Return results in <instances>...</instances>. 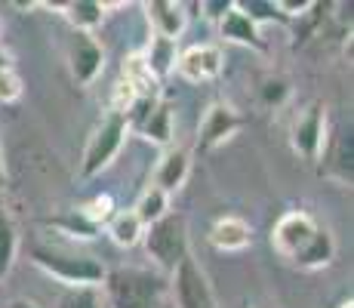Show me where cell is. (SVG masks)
<instances>
[{
	"label": "cell",
	"mask_w": 354,
	"mask_h": 308,
	"mask_svg": "<svg viewBox=\"0 0 354 308\" xmlns=\"http://www.w3.org/2000/svg\"><path fill=\"white\" fill-rule=\"evenodd\" d=\"M102 290H105L108 308H160V299L169 290V284L160 271L120 265V269L105 271Z\"/></svg>",
	"instance_id": "6da1fadb"
},
{
	"label": "cell",
	"mask_w": 354,
	"mask_h": 308,
	"mask_svg": "<svg viewBox=\"0 0 354 308\" xmlns=\"http://www.w3.org/2000/svg\"><path fill=\"white\" fill-rule=\"evenodd\" d=\"M31 262L37 265L44 275L65 287H102L105 280V265L96 256H80V253L53 250V246L34 244L31 246Z\"/></svg>",
	"instance_id": "7a4b0ae2"
},
{
	"label": "cell",
	"mask_w": 354,
	"mask_h": 308,
	"mask_svg": "<svg viewBox=\"0 0 354 308\" xmlns=\"http://www.w3.org/2000/svg\"><path fill=\"white\" fill-rule=\"evenodd\" d=\"M145 244V253L163 278L173 275L176 265L188 256V219L176 210H169L163 219H158L154 225H148L142 241Z\"/></svg>",
	"instance_id": "3957f363"
},
{
	"label": "cell",
	"mask_w": 354,
	"mask_h": 308,
	"mask_svg": "<svg viewBox=\"0 0 354 308\" xmlns=\"http://www.w3.org/2000/svg\"><path fill=\"white\" fill-rule=\"evenodd\" d=\"M129 123L124 114L108 111L96 127H93L90 139H86L84 157H80V179H96L99 173H105L114 161H118L120 148L127 142Z\"/></svg>",
	"instance_id": "277c9868"
},
{
	"label": "cell",
	"mask_w": 354,
	"mask_h": 308,
	"mask_svg": "<svg viewBox=\"0 0 354 308\" xmlns=\"http://www.w3.org/2000/svg\"><path fill=\"white\" fill-rule=\"evenodd\" d=\"M290 148L305 163H317L326 148V108L324 102H308L292 114L290 123Z\"/></svg>",
	"instance_id": "5b68a950"
},
{
	"label": "cell",
	"mask_w": 354,
	"mask_h": 308,
	"mask_svg": "<svg viewBox=\"0 0 354 308\" xmlns=\"http://www.w3.org/2000/svg\"><path fill=\"white\" fill-rule=\"evenodd\" d=\"M169 293L176 299V308H216V293L209 284L207 271L201 269V262L188 253L176 271L169 275Z\"/></svg>",
	"instance_id": "8992f818"
},
{
	"label": "cell",
	"mask_w": 354,
	"mask_h": 308,
	"mask_svg": "<svg viewBox=\"0 0 354 308\" xmlns=\"http://www.w3.org/2000/svg\"><path fill=\"white\" fill-rule=\"evenodd\" d=\"M317 228H321V225H317V219L311 213H305V210H290V213H283L274 222V228H271V246H274L277 256L292 262V259L308 246V241L315 237Z\"/></svg>",
	"instance_id": "52a82bcc"
},
{
	"label": "cell",
	"mask_w": 354,
	"mask_h": 308,
	"mask_svg": "<svg viewBox=\"0 0 354 308\" xmlns=\"http://www.w3.org/2000/svg\"><path fill=\"white\" fill-rule=\"evenodd\" d=\"M102 68H105V50L99 46V40L93 34L71 31V40H68V71H71L74 84L90 87L102 74Z\"/></svg>",
	"instance_id": "ba28073f"
},
{
	"label": "cell",
	"mask_w": 354,
	"mask_h": 308,
	"mask_svg": "<svg viewBox=\"0 0 354 308\" xmlns=\"http://www.w3.org/2000/svg\"><path fill=\"white\" fill-rule=\"evenodd\" d=\"M243 127V114L228 102H213L203 111V120L197 127V148L201 152H213V148L225 145L231 136Z\"/></svg>",
	"instance_id": "9c48e42d"
},
{
	"label": "cell",
	"mask_w": 354,
	"mask_h": 308,
	"mask_svg": "<svg viewBox=\"0 0 354 308\" xmlns=\"http://www.w3.org/2000/svg\"><path fill=\"white\" fill-rule=\"evenodd\" d=\"M222 71H225V53L216 44H197L179 53L173 74H179L188 84H209V80L222 78Z\"/></svg>",
	"instance_id": "30bf717a"
},
{
	"label": "cell",
	"mask_w": 354,
	"mask_h": 308,
	"mask_svg": "<svg viewBox=\"0 0 354 308\" xmlns=\"http://www.w3.org/2000/svg\"><path fill=\"white\" fill-rule=\"evenodd\" d=\"M188 176H192V152L188 148H179V145H169L163 148L160 161H158V170H154V188H160L163 194H176V191L185 188Z\"/></svg>",
	"instance_id": "8fae6325"
},
{
	"label": "cell",
	"mask_w": 354,
	"mask_h": 308,
	"mask_svg": "<svg viewBox=\"0 0 354 308\" xmlns=\"http://www.w3.org/2000/svg\"><path fill=\"white\" fill-rule=\"evenodd\" d=\"M207 241H209L213 250H219V253H241L253 244V225H250L243 216L225 213L209 225Z\"/></svg>",
	"instance_id": "7c38bea8"
},
{
	"label": "cell",
	"mask_w": 354,
	"mask_h": 308,
	"mask_svg": "<svg viewBox=\"0 0 354 308\" xmlns=\"http://www.w3.org/2000/svg\"><path fill=\"white\" fill-rule=\"evenodd\" d=\"M142 10H145V19L151 25V34H158V37L179 40V34L188 28L185 3H176V0H148Z\"/></svg>",
	"instance_id": "4fadbf2b"
},
{
	"label": "cell",
	"mask_w": 354,
	"mask_h": 308,
	"mask_svg": "<svg viewBox=\"0 0 354 308\" xmlns=\"http://www.w3.org/2000/svg\"><path fill=\"white\" fill-rule=\"evenodd\" d=\"M142 59H145L148 71L154 74V80L163 84V80L176 71V62H179V44H176V40H167V37L151 34L148 46L142 50Z\"/></svg>",
	"instance_id": "5bb4252c"
},
{
	"label": "cell",
	"mask_w": 354,
	"mask_h": 308,
	"mask_svg": "<svg viewBox=\"0 0 354 308\" xmlns=\"http://www.w3.org/2000/svg\"><path fill=\"white\" fill-rule=\"evenodd\" d=\"M219 34L225 40H231V44H243V46H253V50L265 53V40L259 37V28L237 10L234 3H231V10L219 19Z\"/></svg>",
	"instance_id": "9a60e30c"
},
{
	"label": "cell",
	"mask_w": 354,
	"mask_h": 308,
	"mask_svg": "<svg viewBox=\"0 0 354 308\" xmlns=\"http://www.w3.org/2000/svg\"><path fill=\"white\" fill-rule=\"evenodd\" d=\"M333 256H336V241H333V231L330 228H317L315 237L308 241L302 253H299L296 259H292V265L302 271H315V269H326V265L333 262Z\"/></svg>",
	"instance_id": "2e32d148"
},
{
	"label": "cell",
	"mask_w": 354,
	"mask_h": 308,
	"mask_svg": "<svg viewBox=\"0 0 354 308\" xmlns=\"http://www.w3.org/2000/svg\"><path fill=\"white\" fill-rule=\"evenodd\" d=\"M136 129H139L142 139L154 142V145H160V148H169V142H173V108H169V102L160 99L158 105L142 118V123Z\"/></svg>",
	"instance_id": "e0dca14e"
},
{
	"label": "cell",
	"mask_w": 354,
	"mask_h": 308,
	"mask_svg": "<svg viewBox=\"0 0 354 308\" xmlns=\"http://www.w3.org/2000/svg\"><path fill=\"white\" fill-rule=\"evenodd\" d=\"M59 10H62V16L68 19L71 31L93 34L102 22H105V10H108V6L99 3V0H71V3H62Z\"/></svg>",
	"instance_id": "ac0fdd59"
},
{
	"label": "cell",
	"mask_w": 354,
	"mask_h": 308,
	"mask_svg": "<svg viewBox=\"0 0 354 308\" xmlns=\"http://www.w3.org/2000/svg\"><path fill=\"white\" fill-rule=\"evenodd\" d=\"M120 80L129 87V90L136 93V99H145V96H160L158 90V80H154V74L148 71L145 59H142V53H129L124 59V68H120Z\"/></svg>",
	"instance_id": "d6986e66"
},
{
	"label": "cell",
	"mask_w": 354,
	"mask_h": 308,
	"mask_svg": "<svg viewBox=\"0 0 354 308\" xmlns=\"http://www.w3.org/2000/svg\"><path fill=\"white\" fill-rule=\"evenodd\" d=\"M105 231H108V237H111L118 246L129 250V246H136V244L142 241V235H145V225L139 222V216H136L133 207H129V210H114V216L105 222Z\"/></svg>",
	"instance_id": "ffe728a7"
},
{
	"label": "cell",
	"mask_w": 354,
	"mask_h": 308,
	"mask_svg": "<svg viewBox=\"0 0 354 308\" xmlns=\"http://www.w3.org/2000/svg\"><path fill=\"white\" fill-rule=\"evenodd\" d=\"M44 225L62 231L68 237H77V241H93V237H99V231H102L99 225H93L80 210H65L62 216H50V219H44Z\"/></svg>",
	"instance_id": "44dd1931"
},
{
	"label": "cell",
	"mask_w": 354,
	"mask_h": 308,
	"mask_svg": "<svg viewBox=\"0 0 354 308\" xmlns=\"http://www.w3.org/2000/svg\"><path fill=\"white\" fill-rule=\"evenodd\" d=\"M133 213L139 216V222L148 228V225H154V222H158V219H163V216L169 213V197L163 194L160 188H154V185H148V188L139 194V201H136Z\"/></svg>",
	"instance_id": "7402d4cb"
},
{
	"label": "cell",
	"mask_w": 354,
	"mask_h": 308,
	"mask_svg": "<svg viewBox=\"0 0 354 308\" xmlns=\"http://www.w3.org/2000/svg\"><path fill=\"white\" fill-rule=\"evenodd\" d=\"M16 256H19V231L10 213L3 210V203H0V278L10 275Z\"/></svg>",
	"instance_id": "603a6c76"
},
{
	"label": "cell",
	"mask_w": 354,
	"mask_h": 308,
	"mask_svg": "<svg viewBox=\"0 0 354 308\" xmlns=\"http://www.w3.org/2000/svg\"><path fill=\"white\" fill-rule=\"evenodd\" d=\"M351 157H354V139H351V127H342L336 136V145L330 152V163L336 170V179L342 185H351Z\"/></svg>",
	"instance_id": "cb8c5ba5"
},
{
	"label": "cell",
	"mask_w": 354,
	"mask_h": 308,
	"mask_svg": "<svg viewBox=\"0 0 354 308\" xmlns=\"http://www.w3.org/2000/svg\"><path fill=\"white\" fill-rule=\"evenodd\" d=\"M234 6L243 12V16L250 19V22L262 25V22H277V25H292L287 16H283L281 10H277V3H271V0H234Z\"/></svg>",
	"instance_id": "d4e9b609"
},
{
	"label": "cell",
	"mask_w": 354,
	"mask_h": 308,
	"mask_svg": "<svg viewBox=\"0 0 354 308\" xmlns=\"http://www.w3.org/2000/svg\"><path fill=\"white\" fill-rule=\"evenodd\" d=\"M56 308H102L99 287H65Z\"/></svg>",
	"instance_id": "484cf974"
},
{
	"label": "cell",
	"mask_w": 354,
	"mask_h": 308,
	"mask_svg": "<svg viewBox=\"0 0 354 308\" xmlns=\"http://www.w3.org/2000/svg\"><path fill=\"white\" fill-rule=\"evenodd\" d=\"M77 210H80V213H84L86 219H90L93 225L105 228V222L114 216V210H118V207H114V197H111V194H93L90 201L80 203Z\"/></svg>",
	"instance_id": "4316f807"
},
{
	"label": "cell",
	"mask_w": 354,
	"mask_h": 308,
	"mask_svg": "<svg viewBox=\"0 0 354 308\" xmlns=\"http://www.w3.org/2000/svg\"><path fill=\"white\" fill-rule=\"evenodd\" d=\"M290 96V84L283 78H265L262 87H259V99H262L265 108H281Z\"/></svg>",
	"instance_id": "83f0119b"
},
{
	"label": "cell",
	"mask_w": 354,
	"mask_h": 308,
	"mask_svg": "<svg viewBox=\"0 0 354 308\" xmlns=\"http://www.w3.org/2000/svg\"><path fill=\"white\" fill-rule=\"evenodd\" d=\"M22 99V78H19L16 68H10V71H0V102L3 105H10V102Z\"/></svg>",
	"instance_id": "f1b7e54d"
},
{
	"label": "cell",
	"mask_w": 354,
	"mask_h": 308,
	"mask_svg": "<svg viewBox=\"0 0 354 308\" xmlns=\"http://www.w3.org/2000/svg\"><path fill=\"white\" fill-rule=\"evenodd\" d=\"M231 3H234V0H203L201 10H203V16L207 19H216V22H219V19L231 10Z\"/></svg>",
	"instance_id": "f546056e"
},
{
	"label": "cell",
	"mask_w": 354,
	"mask_h": 308,
	"mask_svg": "<svg viewBox=\"0 0 354 308\" xmlns=\"http://www.w3.org/2000/svg\"><path fill=\"white\" fill-rule=\"evenodd\" d=\"M0 308H40L37 302H31V299H22V296H16V299H6Z\"/></svg>",
	"instance_id": "4dcf8cb0"
},
{
	"label": "cell",
	"mask_w": 354,
	"mask_h": 308,
	"mask_svg": "<svg viewBox=\"0 0 354 308\" xmlns=\"http://www.w3.org/2000/svg\"><path fill=\"white\" fill-rule=\"evenodd\" d=\"M12 68V56L6 50H0V71H10Z\"/></svg>",
	"instance_id": "1f68e13d"
},
{
	"label": "cell",
	"mask_w": 354,
	"mask_h": 308,
	"mask_svg": "<svg viewBox=\"0 0 354 308\" xmlns=\"http://www.w3.org/2000/svg\"><path fill=\"white\" fill-rule=\"evenodd\" d=\"M6 185V167H3V152H0V191H3Z\"/></svg>",
	"instance_id": "d6a6232c"
},
{
	"label": "cell",
	"mask_w": 354,
	"mask_h": 308,
	"mask_svg": "<svg viewBox=\"0 0 354 308\" xmlns=\"http://www.w3.org/2000/svg\"><path fill=\"white\" fill-rule=\"evenodd\" d=\"M336 308H354V299H351V296H348V299H342V302H339Z\"/></svg>",
	"instance_id": "836d02e7"
},
{
	"label": "cell",
	"mask_w": 354,
	"mask_h": 308,
	"mask_svg": "<svg viewBox=\"0 0 354 308\" xmlns=\"http://www.w3.org/2000/svg\"><path fill=\"white\" fill-rule=\"evenodd\" d=\"M0 34H3V19H0Z\"/></svg>",
	"instance_id": "e575fe53"
}]
</instances>
